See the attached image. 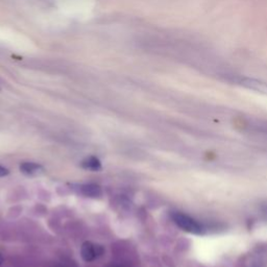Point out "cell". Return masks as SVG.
<instances>
[{"label":"cell","instance_id":"cell-1","mask_svg":"<svg viewBox=\"0 0 267 267\" xmlns=\"http://www.w3.org/2000/svg\"><path fill=\"white\" fill-rule=\"evenodd\" d=\"M171 218L174 222L180 227V229L192 234H202L205 231V227L202 226L200 222L195 221L191 216L180 213V212H174L171 214Z\"/></svg>","mask_w":267,"mask_h":267},{"label":"cell","instance_id":"cell-2","mask_svg":"<svg viewBox=\"0 0 267 267\" xmlns=\"http://www.w3.org/2000/svg\"><path fill=\"white\" fill-rule=\"evenodd\" d=\"M104 253L105 249L103 246L99 245H95V243L90 241H86L81 248L82 258L86 262H92L94 260H96V259L103 256Z\"/></svg>","mask_w":267,"mask_h":267},{"label":"cell","instance_id":"cell-3","mask_svg":"<svg viewBox=\"0 0 267 267\" xmlns=\"http://www.w3.org/2000/svg\"><path fill=\"white\" fill-rule=\"evenodd\" d=\"M74 190L80 193L81 195L86 196V198H91V199H96L100 198L103 195V190H101L100 186L96 184H80L74 186Z\"/></svg>","mask_w":267,"mask_h":267},{"label":"cell","instance_id":"cell-4","mask_svg":"<svg viewBox=\"0 0 267 267\" xmlns=\"http://www.w3.org/2000/svg\"><path fill=\"white\" fill-rule=\"evenodd\" d=\"M20 171L27 177H37L44 174V167L35 162H24L20 165Z\"/></svg>","mask_w":267,"mask_h":267},{"label":"cell","instance_id":"cell-5","mask_svg":"<svg viewBox=\"0 0 267 267\" xmlns=\"http://www.w3.org/2000/svg\"><path fill=\"white\" fill-rule=\"evenodd\" d=\"M82 167L86 170H91V171H99L103 169L101 166V162L98 158L94 156H87L83 162H82Z\"/></svg>","mask_w":267,"mask_h":267},{"label":"cell","instance_id":"cell-6","mask_svg":"<svg viewBox=\"0 0 267 267\" xmlns=\"http://www.w3.org/2000/svg\"><path fill=\"white\" fill-rule=\"evenodd\" d=\"M10 174V171L7 168L1 166V165H0V178H3V177H6L7 175Z\"/></svg>","mask_w":267,"mask_h":267},{"label":"cell","instance_id":"cell-7","mask_svg":"<svg viewBox=\"0 0 267 267\" xmlns=\"http://www.w3.org/2000/svg\"><path fill=\"white\" fill-rule=\"evenodd\" d=\"M3 262V258H2V256L1 255H0V265H1V263Z\"/></svg>","mask_w":267,"mask_h":267}]
</instances>
